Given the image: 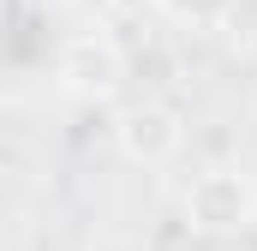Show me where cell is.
<instances>
[{
    "label": "cell",
    "mask_w": 257,
    "mask_h": 251,
    "mask_svg": "<svg viewBox=\"0 0 257 251\" xmlns=\"http://www.w3.org/2000/svg\"><path fill=\"white\" fill-rule=\"evenodd\" d=\"M251 215H257V191L233 168H209L186 191V221L197 233H239V227H251Z\"/></svg>",
    "instance_id": "1"
},
{
    "label": "cell",
    "mask_w": 257,
    "mask_h": 251,
    "mask_svg": "<svg viewBox=\"0 0 257 251\" xmlns=\"http://www.w3.org/2000/svg\"><path fill=\"white\" fill-rule=\"evenodd\" d=\"M162 12H174L180 24H221L233 0H162Z\"/></svg>",
    "instance_id": "2"
}]
</instances>
